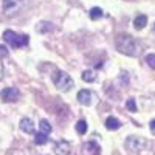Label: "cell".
Wrapping results in <instances>:
<instances>
[{"mask_svg": "<svg viewBox=\"0 0 155 155\" xmlns=\"http://www.w3.org/2000/svg\"><path fill=\"white\" fill-rule=\"evenodd\" d=\"M115 45H116V50L126 56L137 58L141 53V44L135 37L129 36V34H120L115 41Z\"/></svg>", "mask_w": 155, "mask_h": 155, "instance_id": "cell-1", "label": "cell"}, {"mask_svg": "<svg viewBox=\"0 0 155 155\" xmlns=\"http://www.w3.org/2000/svg\"><path fill=\"white\" fill-rule=\"evenodd\" d=\"M53 82L61 92H70L74 85L71 76L65 71H62V70H56V73L53 74Z\"/></svg>", "mask_w": 155, "mask_h": 155, "instance_id": "cell-2", "label": "cell"}, {"mask_svg": "<svg viewBox=\"0 0 155 155\" xmlns=\"http://www.w3.org/2000/svg\"><path fill=\"white\" fill-rule=\"evenodd\" d=\"M3 39H5V42L9 44L12 48L25 47V45H28V42H30V39H28L27 34H17V33H14L12 30H6L3 33Z\"/></svg>", "mask_w": 155, "mask_h": 155, "instance_id": "cell-3", "label": "cell"}, {"mask_svg": "<svg viewBox=\"0 0 155 155\" xmlns=\"http://www.w3.org/2000/svg\"><path fill=\"white\" fill-rule=\"evenodd\" d=\"M147 144V140L143 138V137H129L126 140V149L130 152V153H140L141 150H143Z\"/></svg>", "mask_w": 155, "mask_h": 155, "instance_id": "cell-4", "label": "cell"}, {"mask_svg": "<svg viewBox=\"0 0 155 155\" xmlns=\"http://www.w3.org/2000/svg\"><path fill=\"white\" fill-rule=\"evenodd\" d=\"M19 96H20V92L16 87H6V88L2 90V93H0V98L5 102H14V101L19 99Z\"/></svg>", "mask_w": 155, "mask_h": 155, "instance_id": "cell-5", "label": "cell"}, {"mask_svg": "<svg viewBox=\"0 0 155 155\" xmlns=\"http://www.w3.org/2000/svg\"><path fill=\"white\" fill-rule=\"evenodd\" d=\"M23 5V0H3V9L6 14H12L20 9V6Z\"/></svg>", "mask_w": 155, "mask_h": 155, "instance_id": "cell-6", "label": "cell"}, {"mask_svg": "<svg viewBox=\"0 0 155 155\" xmlns=\"http://www.w3.org/2000/svg\"><path fill=\"white\" fill-rule=\"evenodd\" d=\"M82 153L84 155H101V147L95 141H88L82 144Z\"/></svg>", "mask_w": 155, "mask_h": 155, "instance_id": "cell-7", "label": "cell"}, {"mask_svg": "<svg viewBox=\"0 0 155 155\" xmlns=\"http://www.w3.org/2000/svg\"><path fill=\"white\" fill-rule=\"evenodd\" d=\"M92 98L93 95L90 90H79V93H78V101L82 106H92Z\"/></svg>", "mask_w": 155, "mask_h": 155, "instance_id": "cell-8", "label": "cell"}, {"mask_svg": "<svg viewBox=\"0 0 155 155\" xmlns=\"http://www.w3.org/2000/svg\"><path fill=\"white\" fill-rule=\"evenodd\" d=\"M71 152V149H70V143L68 141H59V143H56V146H54V153L56 155H68Z\"/></svg>", "mask_w": 155, "mask_h": 155, "instance_id": "cell-9", "label": "cell"}, {"mask_svg": "<svg viewBox=\"0 0 155 155\" xmlns=\"http://www.w3.org/2000/svg\"><path fill=\"white\" fill-rule=\"evenodd\" d=\"M20 130L25 132V134H34V124L30 118H22L20 121Z\"/></svg>", "mask_w": 155, "mask_h": 155, "instance_id": "cell-10", "label": "cell"}, {"mask_svg": "<svg viewBox=\"0 0 155 155\" xmlns=\"http://www.w3.org/2000/svg\"><path fill=\"white\" fill-rule=\"evenodd\" d=\"M106 127L109 129V130H118V129L121 127V123H120V120H116L115 116H109V118L106 120Z\"/></svg>", "mask_w": 155, "mask_h": 155, "instance_id": "cell-11", "label": "cell"}, {"mask_svg": "<svg viewBox=\"0 0 155 155\" xmlns=\"http://www.w3.org/2000/svg\"><path fill=\"white\" fill-rule=\"evenodd\" d=\"M146 25H147V16L140 14V16L135 17V20H134V27H135L137 30H143Z\"/></svg>", "mask_w": 155, "mask_h": 155, "instance_id": "cell-12", "label": "cell"}, {"mask_svg": "<svg viewBox=\"0 0 155 155\" xmlns=\"http://www.w3.org/2000/svg\"><path fill=\"white\" fill-rule=\"evenodd\" d=\"M54 30L53 27V23L51 22H41V23H37V31L39 33H51Z\"/></svg>", "mask_w": 155, "mask_h": 155, "instance_id": "cell-13", "label": "cell"}, {"mask_svg": "<svg viewBox=\"0 0 155 155\" xmlns=\"http://www.w3.org/2000/svg\"><path fill=\"white\" fill-rule=\"evenodd\" d=\"M95 79H96V74H95L93 70H85L82 73V81L84 82H93Z\"/></svg>", "mask_w": 155, "mask_h": 155, "instance_id": "cell-14", "label": "cell"}, {"mask_svg": "<svg viewBox=\"0 0 155 155\" xmlns=\"http://www.w3.org/2000/svg\"><path fill=\"white\" fill-rule=\"evenodd\" d=\"M102 16H104V12H102V9H101V8L95 6V8H92V9H90V19L98 20V19H101Z\"/></svg>", "mask_w": 155, "mask_h": 155, "instance_id": "cell-15", "label": "cell"}, {"mask_svg": "<svg viewBox=\"0 0 155 155\" xmlns=\"http://www.w3.org/2000/svg\"><path fill=\"white\" fill-rule=\"evenodd\" d=\"M39 129H41L42 134H50L51 132V124L47 121V120H41V123H39Z\"/></svg>", "mask_w": 155, "mask_h": 155, "instance_id": "cell-16", "label": "cell"}, {"mask_svg": "<svg viewBox=\"0 0 155 155\" xmlns=\"http://www.w3.org/2000/svg\"><path fill=\"white\" fill-rule=\"evenodd\" d=\"M48 141V137H47V134H42V132H39V134H36V137H34V143L36 144H45Z\"/></svg>", "mask_w": 155, "mask_h": 155, "instance_id": "cell-17", "label": "cell"}, {"mask_svg": "<svg viewBox=\"0 0 155 155\" xmlns=\"http://www.w3.org/2000/svg\"><path fill=\"white\" fill-rule=\"evenodd\" d=\"M76 132L79 134V135H84V134L87 132V123H85L84 120H81V121L76 123Z\"/></svg>", "mask_w": 155, "mask_h": 155, "instance_id": "cell-18", "label": "cell"}, {"mask_svg": "<svg viewBox=\"0 0 155 155\" xmlns=\"http://www.w3.org/2000/svg\"><path fill=\"white\" fill-rule=\"evenodd\" d=\"M126 107L130 110V112H137V104H135V99L134 98H130V99H127V102H126Z\"/></svg>", "mask_w": 155, "mask_h": 155, "instance_id": "cell-19", "label": "cell"}, {"mask_svg": "<svg viewBox=\"0 0 155 155\" xmlns=\"http://www.w3.org/2000/svg\"><path fill=\"white\" fill-rule=\"evenodd\" d=\"M146 64H147L150 68L155 70V54H147L146 56Z\"/></svg>", "mask_w": 155, "mask_h": 155, "instance_id": "cell-20", "label": "cell"}, {"mask_svg": "<svg viewBox=\"0 0 155 155\" xmlns=\"http://www.w3.org/2000/svg\"><path fill=\"white\" fill-rule=\"evenodd\" d=\"M120 79H121V82H123L124 85H127V82H129V76H127V73H126V71H121Z\"/></svg>", "mask_w": 155, "mask_h": 155, "instance_id": "cell-21", "label": "cell"}, {"mask_svg": "<svg viewBox=\"0 0 155 155\" xmlns=\"http://www.w3.org/2000/svg\"><path fill=\"white\" fill-rule=\"evenodd\" d=\"M6 56H8V50H6V47L0 45V58H6Z\"/></svg>", "mask_w": 155, "mask_h": 155, "instance_id": "cell-22", "label": "cell"}, {"mask_svg": "<svg viewBox=\"0 0 155 155\" xmlns=\"http://www.w3.org/2000/svg\"><path fill=\"white\" fill-rule=\"evenodd\" d=\"M149 127H150V132H152V134H155V120H152V121H150Z\"/></svg>", "mask_w": 155, "mask_h": 155, "instance_id": "cell-23", "label": "cell"}, {"mask_svg": "<svg viewBox=\"0 0 155 155\" xmlns=\"http://www.w3.org/2000/svg\"><path fill=\"white\" fill-rule=\"evenodd\" d=\"M3 76V65H2V61H0V79H2Z\"/></svg>", "mask_w": 155, "mask_h": 155, "instance_id": "cell-24", "label": "cell"}]
</instances>
